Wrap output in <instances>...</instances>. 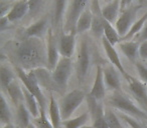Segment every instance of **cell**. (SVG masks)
<instances>
[{
  "label": "cell",
  "mask_w": 147,
  "mask_h": 128,
  "mask_svg": "<svg viewBox=\"0 0 147 128\" xmlns=\"http://www.w3.org/2000/svg\"><path fill=\"white\" fill-rule=\"evenodd\" d=\"M104 23V36L113 46H115V44L120 41V35L117 32L116 28H113V26L111 25L110 22H108L107 20L103 21Z\"/></svg>",
  "instance_id": "obj_25"
},
{
  "label": "cell",
  "mask_w": 147,
  "mask_h": 128,
  "mask_svg": "<svg viewBox=\"0 0 147 128\" xmlns=\"http://www.w3.org/2000/svg\"><path fill=\"white\" fill-rule=\"evenodd\" d=\"M137 68V72H138L139 76H140L141 80L145 83H147V67L145 65H143L142 63L136 62L135 63Z\"/></svg>",
  "instance_id": "obj_35"
},
{
  "label": "cell",
  "mask_w": 147,
  "mask_h": 128,
  "mask_svg": "<svg viewBox=\"0 0 147 128\" xmlns=\"http://www.w3.org/2000/svg\"><path fill=\"white\" fill-rule=\"evenodd\" d=\"M119 11H121V1L120 0H113L112 2L108 3L106 6L103 7L101 10V14L105 20L112 23L116 20Z\"/></svg>",
  "instance_id": "obj_17"
},
{
  "label": "cell",
  "mask_w": 147,
  "mask_h": 128,
  "mask_svg": "<svg viewBox=\"0 0 147 128\" xmlns=\"http://www.w3.org/2000/svg\"><path fill=\"white\" fill-rule=\"evenodd\" d=\"M35 74L37 76V79H38L39 85L42 86V87H45L47 89H55L57 87V84L55 83L53 79V75H49V70L47 68H38V69L34 70Z\"/></svg>",
  "instance_id": "obj_21"
},
{
  "label": "cell",
  "mask_w": 147,
  "mask_h": 128,
  "mask_svg": "<svg viewBox=\"0 0 147 128\" xmlns=\"http://www.w3.org/2000/svg\"><path fill=\"white\" fill-rule=\"evenodd\" d=\"M10 22V21L8 20V18H7V16H4V17H1L0 18V30L1 31H4L6 28H8V23Z\"/></svg>",
  "instance_id": "obj_41"
},
{
  "label": "cell",
  "mask_w": 147,
  "mask_h": 128,
  "mask_svg": "<svg viewBox=\"0 0 147 128\" xmlns=\"http://www.w3.org/2000/svg\"><path fill=\"white\" fill-rule=\"evenodd\" d=\"M93 17L94 16H93L92 12L90 10H88V9H86L83 12V14L80 16V18L78 19V22H77L76 25V32L81 33L92 28Z\"/></svg>",
  "instance_id": "obj_23"
},
{
  "label": "cell",
  "mask_w": 147,
  "mask_h": 128,
  "mask_svg": "<svg viewBox=\"0 0 147 128\" xmlns=\"http://www.w3.org/2000/svg\"><path fill=\"white\" fill-rule=\"evenodd\" d=\"M142 4L132 5L121 13V16L116 21V30L119 33L120 37L124 38L127 35L132 25L135 23V17H136L138 11L142 8Z\"/></svg>",
  "instance_id": "obj_6"
},
{
  "label": "cell",
  "mask_w": 147,
  "mask_h": 128,
  "mask_svg": "<svg viewBox=\"0 0 147 128\" xmlns=\"http://www.w3.org/2000/svg\"><path fill=\"white\" fill-rule=\"evenodd\" d=\"M76 46V32L63 33L59 44V53L63 57L71 58Z\"/></svg>",
  "instance_id": "obj_12"
},
{
  "label": "cell",
  "mask_w": 147,
  "mask_h": 128,
  "mask_svg": "<svg viewBox=\"0 0 147 128\" xmlns=\"http://www.w3.org/2000/svg\"><path fill=\"white\" fill-rule=\"evenodd\" d=\"M106 90H105V83H104V69L99 65L97 67V73L95 77V81L93 84L92 90H91L89 95L91 97L95 98L96 100L100 101L104 98Z\"/></svg>",
  "instance_id": "obj_13"
},
{
  "label": "cell",
  "mask_w": 147,
  "mask_h": 128,
  "mask_svg": "<svg viewBox=\"0 0 147 128\" xmlns=\"http://www.w3.org/2000/svg\"><path fill=\"white\" fill-rule=\"evenodd\" d=\"M28 128H36V127H35L34 124H30V125L28 126Z\"/></svg>",
  "instance_id": "obj_43"
},
{
  "label": "cell",
  "mask_w": 147,
  "mask_h": 128,
  "mask_svg": "<svg viewBox=\"0 0 147 128\" xmlns=\"http://www.w3.org/2000/svg\"><path fill=\"white\" fill-rule=\"evenodd\" d=\"M33 124L36 128H53L51 121H49V119H47L45 109H40V115H39V117L33 120Z\"/></svg>",
  "instance_id": "obj_32"
},
{
  "label": "cell",
  "mask_w": 147,
  "mask_h": 128,
  "mask_svg": "<svg viewBox=\"0 0 147 128\" xmlns=\"http://www.w3.org/2000/svg\"><path fill=\"white\" fill-rule=\"evenodd\" d=\"M146 21H147V12L145 13L143 16H141L140 19H138L137 21H135V23L132 25V27H131V29L129 30V32L127 33V35L124 37V40L129 41L133 36H134V35H136L138 32H141L142 29H143V27H144L145 23H146Z\"/></svg>",
  "instance_id": "obj_29"
},
{
  "label": "cell",
  "mask_w": 147,
  "mask_h": 128,
  "mask_svg": "<svg viewBox=\"0 0 147 128\" xmlns=\"http://www.w3.org/2000/svg\"><path fill=\"white\" fill-rule=\"evenodd\" d=\"M29 12L28 0H19L12 5V8L6 15L10 22H14L23 18Z\"/></svg>",
  "instance_id": "obj_15"
},
{
  "label": "cell",
  "mask_w": 147,
  "mask_h": 128,
  "mask_svg": "<svg viewBox=\"0 0 147 128\" xmlns=\"http://www.w3.org/2000/svg\"><path fill=\"white\" fill-rule=\"evenodd\" d=\"M49 121L53 128H61L63 119H61V109L57 104V100L55 99L53 95H51V100H49Z\"/></svg>",
  "instance_id": "obj_18"
},
{
  "label": "cell",
  "mask_w": 147,
  "mask_h": 128,
  "mask_svg": "<svg viewBox=\"0 0 147 128\" xmlns=\"http://www.w3.org/2000/svg\"><path fill=\"white\" fill-rule=\"evenodd\" d=\"M123 128H124V127H123ZM130 128H131V127H130Z\"/></svg>",
  "instance_id": "obj_47"
},
{
  "label": "cell",
  "mask_w": 147,
  "mask_h": 128,
  "mask_svg": "<svg viewBox=\"0 0 147 128\" xmlns=\"http://www.w3.org/2000/svg\"><path fill=\"white\" fill-rule=\"evenodd\" d=\"M121 118H122L127 124H129V126H130L131 128H145V127H143L139 122H137V120H135L134 118L131 117V116H129V115L121 114Z\"/></svg>",
  "instance_id": "obj_34"
},
{
  "label": "cell",
  "mask_w": 147,
  "mask_h": 128,
  "mask_svg": "<svg viewBox=\"0 0 147 128\" xmlns=\"http://www.w3.org/2000/svg\"><path fill=\"white\" fill-rule=\"evenodd\" d=\"M82 128H94V126H86L85 125V126H83Z\"/></svg>",
  "instance_id": "obj_44"
},
{
  "label": "cell",
  "mask_w": 147,
  "mask_h": 128,
  "mask_svg": "<svg viewBox=\"0 0 147 128\" xmlns=\"http://www.w3.org/2000/svg\"><path fill=\"white\" fill-rule=\"evenodd\" d=\"M139 45L138 41H124L119 44V48L129 60L135 62L139 56Z\"/></svg>",
  "instance_id": "obj_19"
},
{
  "label": "cell",
  "mask_w": 147,
  "mask_h": 128,
  "mask_svg": "<svg viewBox=\"0 0 147 128\" xmlns=\"http://www.w3.org/2000/svg\"><path fill=\"white\" fill-rule=\"evenodd\" d=\"M104 80L107 86L114 91H120L121 83L119 79L117 68L113 65H110L104 69Z\"/></svg>",
  "instance_id": "obj_16"
},
{
  "label": "cell",
  "mask_w": 147,
  "mask_h": 128,
  "mask_svg": "<svg viewBox=\"0 0 147 128\" xmlns=\"http://www.w3.org/2000/svg\"><path fill=\"white\" fill-rule=\"evenodd\" d=\"M133 0H121V12H123L124 10H126L127 8L131 6ZM139 2L143 3L145 2V0H139Z\"/></svg>",
  "instance_id": "obj_39"
},
{
  "label": "cell",
  "mask_w": 147,
  "mask_h": 128,
  "mask_svg": "<svg viewBox=\"0 0 147 128\" xmlns=\"http://www.w3.org/2000/svg\"><path fill=\"white\" fill-rule=\"evenodd\" d=\"M147 40V21L145 23L144 27H143L142 31H141L140 35L138 37V42H143V41H146Z\"/></svg>",
  "instance_id": "obj_40"
},
{
  "label": "cell",
  "mask_w": 147,
  "mask_h": 128,
  "mask_svg": "<svg viewBox=\"0 0 147 128\" xmlns=\"http://www.w3.org/2000/svg\"><path fill=\"white\" fill-rule=\"evenodd\" d=\"M67 0H55V15H53V22L57 26H59L63 19V15L65 12V7Z\"/></svg>",
  "instance_id": "obj_31"
},
{
  "label": "cell",
  "mask_w": 147,
  "mask_h": 128,
  "mask_svg": "<svg viewBox=\"0 0 147 128\" xmlns=\"http://www.w3.org/2000/svg\"><path fill=\"white\" fill-rule=\"evenodd\" d=\"M102 44H103V47H104L105 51H106L107 56H108L110 62L113 64V66H115V67L117 68V70L126 78L127 81H129L132 76L129 75L126 72V70H125V68L123 67L122 62H121V60H120V57H119L118 53H117L116 49L114 48V46L105 38V36H103V38H102Z\"/></svg>",
  "instance_id": "obj_10"
},
{
  "label": "cell",
  "mask_w": 147,
  "mask_h": 128,
  "mask_svg": "<svg viewBox=\"0 0 147 128\" xmlns=\"http://www.w3.org/2000/svg\"><path fill=\"white\" fill-rule=\"evenodd\" d=\"M108 103L112 107L118 109L119 111H122L123 114L126 113V115L133 116V117L141 118V119H147V113L141 110L132 100L129 99L127 96H125L122 92L114 91L112 95L109 97Z\"/></svg>",
  "instance_id": "obj_2"
},
{
  "label": "cell",
  "mask_w": 147,
  "mask_h": 128,
  "mask_svg": "<svg viewBox=\"0 0 147 128\" xmlns=\"http://www.w3.org/2000/svg\"><path fill=\"white\" fill-rule=\"evenodd\" d=\"M23 93H24L26 107L29 110V112H30L31 116L34 119L39 117V115H40V107H39V103L36 98H35V96L32 95L25 87L23 88Z\"/></svg>",
  "instance_id": "obj_22"
},
{
  "label": "cell",
  "mask_w": 147,
  "mask_h": 128,
  "mask_svg": "<svg viewBox=\"0 0 147 128\" xmlns=\"http://www.w3.org/2000/svg\"><path fill=\"white\" fill-rule=\"evenodd\" d=\"M30 115V112L24 105V103H21L19 106H17V119L21 128H28V126L30 125L29 123Z\"/></svg>",
  "instance_id": "obj_28"
},
{
  "label": "cell",
  "mask_w": 147,
  "mask_h": 128,
  "mask_svg": "<svg viewBox=\"0 0 147 128\" xmlns=\"http://www.w3.org/2000/svg\"><path fill=\"white\" fill-rule=\"evenodd\" d=\"M71 69H73V65H71V58L61 57L57 63V67L51 71L53 79L57 84V88L61 90L67 88L69 76L71 74Z\"/></svg>",
  "instance_id": "obj_5"
},
{
  "label": "cell",
  "mask_w": 147,
  "mask_h": 128,
  "mask_svg": "<svg viewBox=\"0 0 147 128\" xmlns=\"http://www.w3.org/2000/svg\"><path fill=\"white\" fill-rule=\"evenodd\" d=\"M90 67V49L86 40L81 44L77 59V76L80 82H83L86 78Z\"/></svg>",
  "instance_id": "obj_8"
},
{
  "label": "cell",
  "mask_w": 147,
  "mask_h": 128,
  "mask_svg": "<svg viewBox=\"0 0 147 128\" xmlns=\"http://www.w3.org/2000/svg\"><path fill=\"white\" fill-rule=\"evenodd\" d=\"M7 93L9 94L11 100L14 103V105L19 106L21 103H24V93H23V88L20 87V85L18 84V82L14 81L6 88Z\"/></svg>",
  "instance_id": "obj_20"
},
{
  "label": "cell",
  "mask_w": 147,
  "mask_h": 128,
  "mask_svg": "<svg viewBox=\"0 0 147 128\" xmlns=\"http://www.w3.org/2000/svg\"><path fill=\"white\" fill-rule=\"evenodd\" d=\"M85 98H86V95L82 90L75 89L73 91L69 92L61 99V104H59V109H61L63 121L71 118V116L75 113L77 108L83 103Z\"/></svg>",
  "instance_id": "obj_4"
},
{
  "label": "cell",
  "mask_w": 147,
  "mask_h": 128,
  "mask_svg": "<svg viewBox=\"0 0 147 128\" xmlns=\"http://www.w3.org/2000/svg\"><path fill=\"white\" fill-rule=\"evenodd\" d=\"M11 8H12V6L10 7V4L8 2H5L4 0H1L0 1V15H1V17L6 16L9 13L8 10L10 11Z\"/></svg>",
  "instance_id": "obj_37"
},
{
  "label": "cell",
  "mask_w": 147,
  "mask_h": 128,
  "mask_svg": "<svg viewBox=\"0 0 147 128\" xmlns=\"http://www.w3.org/2000/svg\"><path fill=\"white\" fill-rule=\"evenodd\" d=\"M18 1H19V0H18Z\"/></svg>",
  "instance_id": "obj_48"
},
{
  "label": "cell",
  "mask_w": 147,
  "mask_h": 128,
  "mask_svg": "<svg viewBox=\"0 0 147 128\" xmlns=\"http://www.w3.org/2000/svg\"><path fill=\"white\" fill-rule=\"evenodd\" d=\"M1 128H15V127H14V126H13L11 123H9V124H6V125L2 126Z\"/></svg>",
  "instance_id": "obj_42"
},
{
  "label": "cell",
  "mask_w": 147,
  "mask_h": 128,
  "mask_svg": "<svg viewBox=\"0 0 147 128\" xmlns=\"http://www.w3.org/2000/svg\"><path fill=\"white\" fill-rule=\"evenodd\" d=\"M105 119L108 123L109 128H123L119 121V118L111 109L105 111Z\"/></svg>",
  "instance_id": "obj_33"
},
{
  "label": "cell",
  "mask_w": 147,
  "mask_h": 128,
  "mask_svg": "<svg viewBox=\"0 0 147 128\" xmlns=\"http://www.w3.org/2000/svg\"><path fill=\"white\" fill-rule=\"evenodd\" d=\"M139 57L142 60H147V40L141 42L139 45Z\"/></svg>",
  "instance_id": "obj_38"
},
{
  "label": "cell",
  "mask_w": 147,
  "mask_h": 128,
  "mask_svg": "<svg viewBox=\"0 0 147 128\" xmlns=\"http://www.w3.org/2000/svg\"><path fill=\"white\" fill-rule=\"evenodd\" d=\"M89 0H73L71 1L65 25V30L67 33L76 32V25L78 22V19L83 14V12L86 10V6Z\"/></svg>",
  "instance_id": "obj_7"
},
{
  "label": "cell",
  "mask_w": 147,
  "mask_h": 128,
  "mask_svg": "<svg viewBox=\"0 0 147 128\" xmlns=\"http://www.w3.org/2000/svg\"><path fill=\"white\" fill-rule=\"evenodd\" d=\"M0 81H1V86L4 89H6L14 81V74L12 70L5 64H2L0 67Z\"/></svg>",
  "instance_id": "obj_27"
},
{
  "label": "cell",
  "mask_w": 147,
  "mask_h": 128,
  "mask_svg": "<svg viewBox=\"0 0 147 128\" xmlns=\"http://www.w3.org/2000/svg\"><path fill=\"white\" fill-rule=\"evenodd\" d=\"M0 120L2 126L10 123V110L4 95L1 94V109H0Z\"/></svg>",
  "instance_id": "obj_30"
},
{
  "label": "cell",
  "mask_w": 147,
  "mask_h": 128,
  "mask_svg": "<svg viewBox=\"0 0 147 128\" xmlns=\"http://www.w3.org/2000/svg\"><path fill=\"white\" fill-rule=\"evenodd\" d=\"M47 69L53 71L57 67V63L59 61V49L57 48L55 40L53 38V34L49 31V42H47Z\"/></svg>",
  "instance_id": "obj_14"
},
{
  "label": "cell",
  "mask_w": 147,
  "mask_h": 128,
  "mask_svg": "<svg viewBox=\"0 0 147 128\" xmlns=\"http://www.w3.org/2000/svg\"><path fill=\"white\" fill-rule=\"evenodd\" d=\"M45 28H47V20L45 19H40V20L33 23L32 25H30L25 30V34H26V36L28 38H31V37L39 38L45 33Z\"/></svg>",
  "instance_id": "obj_24"
},
{
  "label": "cell",
  "mask_w": 147,
  "mask_h": 128,
  "mask_svg": "<svg viewBox=\"0 0 147 128\" xmlns=\"http://www.w3.org/2000/svg\"><path fill=\"white\" fill-rule=\"evenodd\" d=\"M105 1H106V2H108V3H110V2H112L113 0H105Z\"/></svg>",
  "instance_id": "obj_45"
},
{
  "label": "cell",
  "mask_w": 147,
  "mask_h": 128,
  "mask_svg": "<svg viewBox=\"0 0 147 128\" xmlns=\"http://www.w3.org/2000/svg\"><path fill=\"white\" fill-rule=\"evenodd\" d=\"M88 103L94 128H109L108 123L105 119V111L103 109V106L98 102V100L88 95Z\"/></svg>",
  "instance_id": "obj_9"
},
{
  "label": "cell",
  "mask_w": 147,
  "mask_h": 128,
  "mask_svg": "<svg viewBox=\"0 0 147 128\" xmlns=\"http://www.w3.org/2000/svg\"><path fill=\"white\" fill-rule=\"evenodd\" d=\"M43 0H28L29 4V12L34 13L40 8L41 4H42Z\"/></svg>",
  "instance_id": "obj_36"
},
{
  "label": "cell",
  "mask_w": 147,
  "mask_h": 128,
  "mask_svg": "<svg viewBox=\"0 0 147 128\" xmlns=\"http://www.w3.org/2000/svg\"><path fill=\"white\" fill-rule=\"evenodd\" d=\"M145 128H147V125H146V126H145Z\"/></svg>",
  "instance_id": "obj_46"
},
{
  "label": "cell",
  "mask_w": 147,
  "mask_h": 128,
  "mask_svg": "<svg viewBox=\"0 0 147 128\" xmlns=\"http://www.w3.org/2000/svg\"><path fill=\"white\" fill-rule=\"evenodd\" d=\"M128 83L129 89L135 99L147 108V84L143 81L135 79L134 77H131Z\"/></svg>",
  "instance_id": "obj_11"
},
{
  "label": "cell",
  "mask_w": 147,
  "mask_h": 128,
  "mask_svg": "<svg viewBox=\"0 0 147 128\" xmlns=\"http://www.w3.org/2000/svg\"><path fill=\"white\" fill-rule=\"evenodd\" d=\"M89 120V114L87 112L81 114L80 116L75 118H69L67 120L63 121V128H82L85 126L87 121Z\"/></svg>",
  "instance_id": "obj_26"
},
{
  "label": "cell",
  "mask_w": 147,
  "mask_h": 128,
  "mask_svg": "<svg viewBox=\"0 0 147 128\" xmlns=\"http://www.w3.org/2000/svg\"><path fill=\"white\" fill-rule=\"evenodd\" d=\"M15 59L17 67L24 70L47 68V49L39 38L27 37L15 46Z\"/></svg>",
  "instance_id": "obj_1"
},
{
  "label": "cell",
  "mask_w": 147,
  "mask_h": 128,
  "mask_svg": "<svg viewBox=\"0 0 147 128\" xmlns=\"http://www.w3.org/2000/svg\"><path fill=\"white\" fill-rule=\"evenodd\" d=\"M16 71H17V74H18L19 79L21 80V82L23 83L24 87L26 88L32 95H34L35 98L37 99L40 109H45V96H43L42 92H41L40 85H39L38 79H37V76H36V74H35L34 70L25 72V70L22 69V68L16 67Z\"/></svg>",
  "instance_id": "obj_3"
}]
</instances>
